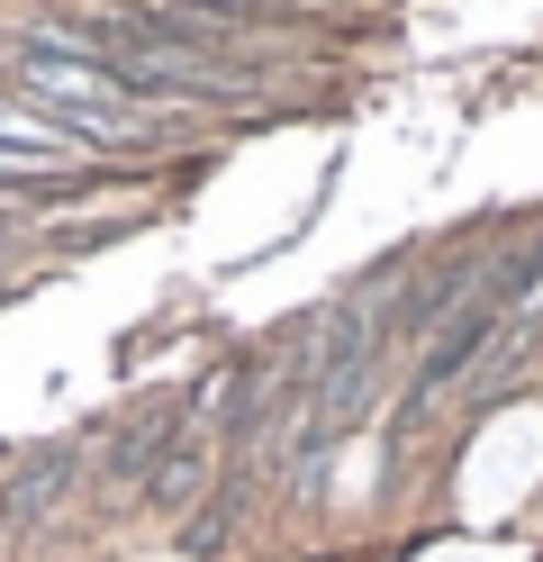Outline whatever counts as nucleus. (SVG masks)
<instances>
[{"label": "nucleus", "instance_id": "2", "mask_svg": "<svg viewBox=\"0 0 543 562\" xmlns=\"http://www.w3.org/2000/svg\"><path fill=\"white\" fill-rule=\"evenodd\" d=\"M200 472H208V453H200V427H191V436H181V445L163 453L155 472H145V499H155V508H172V499H191V490H200Z\"/></svg>", "mask_w": 543, "mask_h": 562}, {"label": "nucleus", "instance_id": "1", "mask_svg": "<svg viewBox=\"0 0 543 562\" xmlns=\"http://www.w3.org/2000/svg\"><path fill=\"white\" fill-rule=\"evenodd\" d=\"M64 481H72V445H46V453H27V463L10 472V499H0V508H10V517H46Z\"/></svg>", "mask_w": 543, "mask_h": 562}]
</instances>
